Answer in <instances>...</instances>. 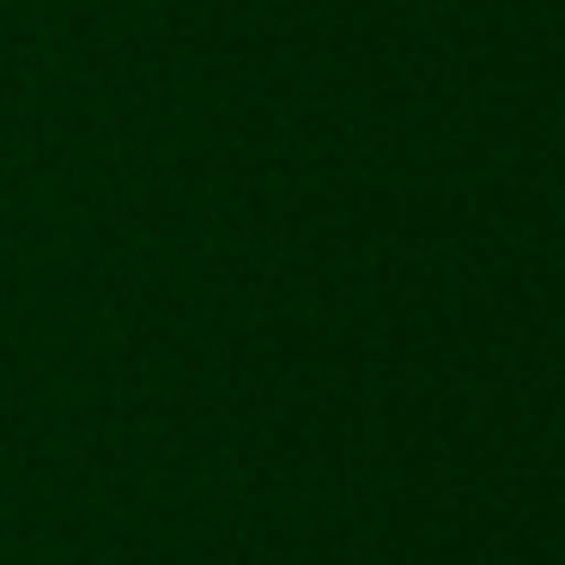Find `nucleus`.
Instances as JSON below:
<instances>
[]
</instances>
